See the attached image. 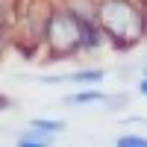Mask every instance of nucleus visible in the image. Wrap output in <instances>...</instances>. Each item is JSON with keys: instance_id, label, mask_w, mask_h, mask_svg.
<instances>
[{"instance_id": "f257e3e1", "label": "nucleus", "mask_w": 147, "mask_h": 147, "mask_svg": "<svg viewBox=\"0 0 147 147\" xmlns=\"http://www.w3.org/2000/svg\"><path fill=\"white\" fill-rule=\"evenodd\" d=\"M97 24L118 47H132L147 32V15L132 0H100Z\"/></svg>"}, {"instance_id": "f03ea898", "label": "nucleus", "mask_w": 147, "mask_h": 147, "mask_svg": "<svg viewBox=\"0 0 147 147\" xmlns=\"http://www.w3.org/2000/svg\"><path fill=\"white\" fill-rule=\"evenodd\" d=\"M85 38V21L80 15L65 6V9H53L50 12V21L44 27V44L50 56H71L82 47Z\"/></svg>"}, {"instance_id": "7ed1b4c3", "label": "nucleus", "mask_w": 147, "mask_h": 147, "mask_svg": "<svg viewBox=\"0 0 147 147\" xmlns=\"http://www.w3.org/2000/svg\"><path fill=\"white\" fill-rule=\"evenodd\" d=\"M103 100H106L103 91H80L68 97V103H103Z\"/></svg>"}, {"instance_id": "20e7f679", "label": "nucleus", "mask_w": 147, "mask_h": 147, "mask_svg": "<svg viewBox=\"0 0 147 147\" xmlns=\"http://www.w3.org/2000/svg\"><path fill=\"white\" fill-rule=\"evenodd\" d=\"M65 80H77V82H100L103 80V71H77V74H68Z\"/></svg>"}, {"instance_id": "39448f33", "label": "nucleus", "mask_w": 147, "mask_h": 147, "mask_svg": "<svg viewBox=\"0 0 147 147\" xmlns=\"http://www.w3.org/2000/svg\"><path fill=\"white\" fill-rule=\"evenodd\" d=\"M115 147H147V138H141V136H121L115 141Z\"/></svg>"}, {"instance_id": "423d86ee", "label": "nucleus", "mask_w": 147, "mask_h": 147, "mask_svg": "<svg viewBox=\"0 0 147 147\" xmlns=\"http://www.w3.org/2000/svg\"><path fill=\"white\" fill-rule=\"evenodd\" d=\"M32 127L35 129H47V132H59V129H62V124H59V121H32Z\"/></svg>"}, {"instance_id": "0eeeda50", "label": "nucleus", "mask_w": 147, "mask_h": 147, "mask_svg": "<svg viewBox=\"0 0 147 147\" xmlns=\"http://www.w3.org/2000/svg\"><path fill=\"white\" fill-rule=\"evenodd\" d=\"M21 141H38V144H47V141H50V136H41V132H24Z\"/></svg>"}, {"instance_id": "6e6552de", "label": "nucleus", "mask_w": 147, "mask_h": 147, "mask_svg": "<svg viewBox=\"0 0 147 147\" xmlns=\"http://www.w3.org/2000/svg\"><path fill=\"white\" fill-rule=\"evenodd\" d=\"M138 91H141V94H144V97H147V74H144V80H141V82H138Z\"/></svg>"}, {"instance_id": "1a4fd4ad", "label": "nucleus", "mask_w": 147, "mask_h": 147, "mask_svg": "<svg viewBox=\"0 0 147 147\" xmlns=\"http://www.w3.org/2000/svg\"><path fill=\"white\" fill-rule=\"evenodd\" d=\"M18 147H47V144H38V141H21Z\"/></svg>"}, {"instance_id": "9d476101", "label": "nucleus", "mask_w": 147, "mask_h": 147, "mask_svg": "<svg viewBox=\"0 0 147 147\" xmlns=\"http://www.w3.org/2000/svg\"><path fill=\"white\" fill-rule=\"evenodd\" d=\"M144 74H147V68H144Z\"/></svg>"}]
</instances>
